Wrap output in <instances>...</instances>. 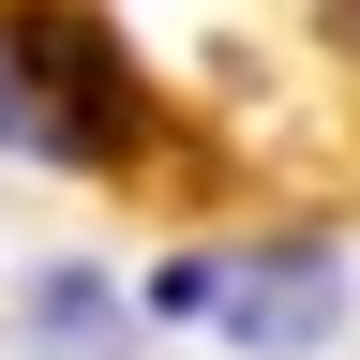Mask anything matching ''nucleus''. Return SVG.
<instances>
[{
  "label": "nucleus",
  "instance_id": "1",
  "mask_svg": "<svg viewBox=\"0 0 360 360\" xmlns=\"http://www.w3.org/2000/svg\"><path fill=\"white\" fill-rule=\"evenodd\" d=\"M0 135L45 165H120L135 150V75L90 15H15L0 30Z\"/></svg>",
  "mask_w": 360,
  "mask_h": 360
},
{
  "label": "nucleus",
  "instance_id": "2",
  "mask_svg": "<svg viewBox=\"0 0 360 360\" xmlns=\"http://www.w3.org/2000/svg\"><path fill=\"white\" fill-rule=\"evenodd\" d=\"M225 330L240 345H330V315H345V285H330V255H255V270H225Z\"/></svg>",
  "mask_w": 360,
  "mask_h": 360
},
{
  "label": "nucleus",
  "instance_id": "3",
  "mask_svg": "<svg viewBox=\"0 0 360 360\" xmlns=\"http://www.w3.org/2000/svg\"><path fill=\"white\" fill-rule=\"evenodd\" d=\"M330 30H345V45H360V0H330Z\"/></svg>",
  "mask_w": 360,
  "mask_h": 360
}]
</instances>
